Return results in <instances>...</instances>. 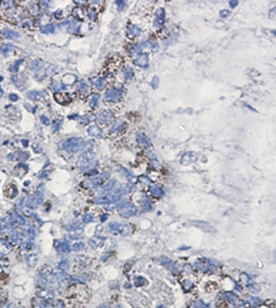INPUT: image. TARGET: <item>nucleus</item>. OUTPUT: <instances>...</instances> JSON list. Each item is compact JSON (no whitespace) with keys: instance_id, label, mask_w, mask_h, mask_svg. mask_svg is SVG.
<instances>
[{"instance_id":"f257e3e1","label":"nucleus","mask_w":276,"mask_h":308,"mask_svg":"<svg viewBox=\"0 0 276 308\" xmlns=\"http://www.w3.org/2000/svg\"><path fill=\"white\" fill-rule=\"evenodd\" d=\"M22 238H23V235L21 234L20 232H18V231H14V232H12L9 234V243L10 244V245H16V244H19L22 242Z\"/></svg>"},{"instance_id":"f03ea898","label":"nucleus","mask_w":276,"mask_h":308,"mask_svg":"<svg viewBox=\"0 0 276 308\" xmlns=\"http://www.w3.org/2000/svg\"><path fill=\"white\" fill-rule=\"evenodd\" d=\"M1 34H2V36H3V38H9V39L20 38V33H19V32L12 30V29H9V28L3 29V30L1 31Z\"/></svg>"},{"instance_id":"7ed1b4c3","label":"nucleus","mask_w":276,"mask_h":308,"mask_svg":"<svg viewBox=\"0 0 276 308\" xmlns=\"http://www.w3.org/2000/svg\"><path fill=\"white\" fill-rule=\"evenodd\" d=\"M13 246L9 243V241L3 240V239H0V253L2 254H6L10 252Z\"/></svg>"},{"instance_id":"20e7f679","label":"nucleus","mask_w":276,"mask_h":308,"mask_svg":"<svg viewBox=\"0 0 276 308\" xmlns=\"http://www.w3.org/2000/svg\"><path fill=\"white\" fill-rule=\"evenodd\" d=\"M41 200H42V195L39 192H36L35 195H34V196L31 198L30 202H29V206H30L31 208H36V207L41 204Z\"/></svg>"},{"instance_id":"39448f33","label":"nucleus","mask_w":276,"mask_h":308,"mask_svg":"<svg viewBox=\"0 0 276 308\" xmlns=\"http://www.w3.org/2000/svg\"><path fill=\"white\" fill-rule=\"evenodd\" d=\"M25 260H26V264H27V266L30 267V268L35 267L36 264H38V256H36V254H30V256H26Z\"/></svg>"},{"instance_id":"423d86ee","label":"nucleus","mask_w":276,"mask_h":308,"mask_svg":"<svg viewBox=\"0 0 276 308\" xmlns=\"http://www.w3.org/2000/svg\"><path fill=\"white\" fill-rule=\"evenodd\" d=\"M12 50H13V46L10 44H3L0 47V52H1L2 55H4V56H6L7 53H9Z\"/></svg>"},{"instance_id":"0eeeda50","label":"nucleus","mask_w":276,"mask_h":308,"mask_svg":"<svg viewBox=\"0 0 276 308\" xmlns=\"http://www.w3.org/2000/svg\"><path fill=\"white\" fill-rule=\"evenodd\" d=\"M21 247H22L23 250H25L26 252H28V251H30L31 249H32L33 245L30 242H25V243L22 244V246H21Z\"/></svg>"},{"instance_id":"6e6552de","label":"nucleus","mask_w":276,"mask_h":308,"mask_svg":"<svg viewBox=\"0 0 276 308\" xmlns=\"http://www.w3.org/2000/svg\"><path fill=\"white\" fill-rule=\"evenodd\" d=\"M22 61L23 60H18V62H15L14 63V65L13 66H10V68H9V70L12 71V73H16V71H18V68H19V65L22 63Z\"/></svg>"},{"instance_id":"1a4fd4ad","label":"nucleus","mask_w":276,"mask_h":308,"mask_svg":"<svg viewBox=\"0 0 276 308\" xmlns=\"http://www.w3.org/2000/svg\"><path fill=\"white\" fill-rule=\"evenodd\" d=\"M53 30H54L53 26H52V25H49V26H47V27H45L44 29H42V32H45V33H49V32H53Z\"/></svg>"},{"instance_id":"9d476101","label":"nucleus","mask_w":276,"mask_h":308,"mask_svg":"<svg viewBox=\"0 0 276 308\" xmlns=\"http://www.w3.org/2000/svg\"><path fill=\"white\" fill-rule=\"evenodd\" d=\"M9 100H10V102H17V100H18V98H19V97H18V95L17 94H14V93H12V94H9Z\"/></svg>"},{"instance_id":"9b49d317","label":"nucleus","mask_w":276,"mask_h":308,"mask_svg":"<svg viewBox=\"0 0 276 308\" xmlns=\"http://www.w3.org/2000/svg\"><path fill=\"white\" fill-rule=\"evenodd\" d=\"M5 227H6V225H5V224H0V234H2V233H3V231L5 230Z\"/></svg>"},{"instance_id":"f8f14e48","label":"nucleus","mask_w":276,"mask_h":308,"mask_svg":"<svg viewBox=\"0 0 276 308\" xmlns=\"http://www.w3.org/2000/svg\"><path fill=\"white\" fill-rule=\"evenodd\" d=\"M41 120H42V122H44L45 124H49V121L47 120L46 117H41Z\"/></svg>"},{"instance_id":"ddd939ff","label":"nucleus","mask_w":276,"mask_h":308,"mask_svg":"<svg viewBox=\"0 0 276 308\" xmlns=\"http://www.w3.org/2000/svg\"><path fill=\"white\" fill-rule=\"evenodd\" d=\"M2 95H3V90H2V88L0 87V97H1Z\"/></svg>"},{"instance_id":"4468645a","label":"nucleus","mask_w":276,"mask_h":308,"mask_svg":"<svg viewBox=\"0 0 276 308\" xmlns=\"http://www.w3.org/2000/svg\"><path fill=\"white\" fill-rule=\"evenodd\" d=\"M23 145L24 146H27V141H23Z\"/></svg>"},{"instance_id":"2eb2a0df","label":"nucleus","mask_w":276,"mask_h":308,"mask_svg":"<svg viewBox=\"0 0 276 308\" xmlns=\"http://www.w3.org/2000/svg\"><path fill=\"white\" fill-rule=\"evenodd\" d=\"M2 80H3V78H2V77H1V76H0V82H1V81H2Z\"/></svg>"}]
</instances>
